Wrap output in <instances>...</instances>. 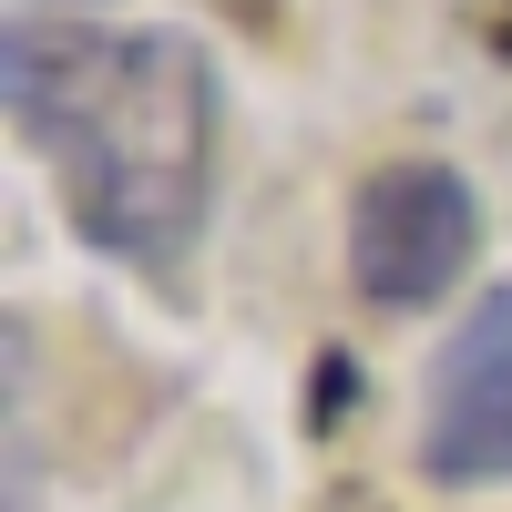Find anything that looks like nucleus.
Instances as JSON below:
<instances>
[{
    "label": "nucleus",
    "mask_w": 512,
    "mask_h": 512,
    "mask_svg": "<svg viewBox=\"0 0 512 512\" xmlns=\"http://www.w3.org/2000/svg\"><path fill=\"white\" fill-rule=\"evenodd\" d=\"M410 472L431 492H502L512 482V277L482 287L431 349V369H420Z\"/></svg>",
    "instance_id": "obj_3"
},
{
    "label": "nucleus",
    "mask_w": 512,
    "mask_h": 512,
    "mask_svg": "<svg viewBox=\"0 0 512 512\" xmlns=\"http://www.w3.org/2000/svg\"><path fill=\"white\" fill-rule=\"evenodd\" d=\"M21 11H41V0H21Z\"/></svg>",
    "instance_id": "obj_4"
},
{
    "label": "nucleus",
    "mask_w": 512,
    "mask_h": 512,
    "mask_svg": "<svg viewBox=\"0 0 512 512\" xmlns=\"http://www.w3.org/2000/svg\"><path fill=\"white\" fill-rule=\"evenodd\" d=\"M338 256H349V297L379 318H420L472 277L482 256V195L461 164L441 154H390L349 185V226H338Z\"/></svg>",
    "instance_id": "obj_2"
},
{
    "label": "nucleus",
    "mask_w": 512,
    "mask_h": 512,
    "mask_svg": "<svg viewBox=\"0 0 512 512\" xmlns=\"http://www.w3.org/2000/svg\"><path fill=\"white\" fill-rule=\"evenodd\" d=\"M0 113L82 246L144 287H185L226 175V72L195 31L11 11Z\"/></svg>",
    "instance_id": "obj_1"
}]
</instances>
